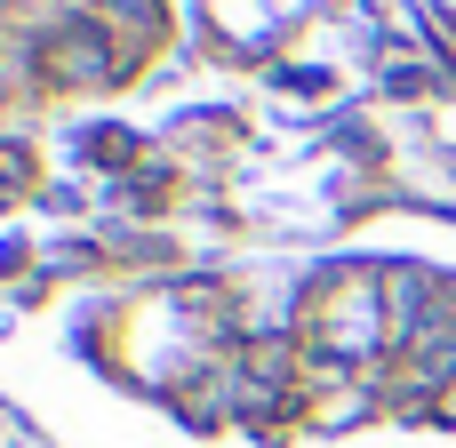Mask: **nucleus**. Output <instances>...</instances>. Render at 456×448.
Here are the masks:
<instances>
[{"label": "nucleus", "instance_id": "nucleus-1", "mask_svg": "<svg viewBox=\"0 0 456 448\" xmlns=\"http://www.w3.org/2000/svg\"><path fill=\"white\" fill-rule=\"evenodd\" d=\"M441 417H456V385H441Z\"/></svg>", "mask_w": 456, "mask_h": 448}]
</instances>
